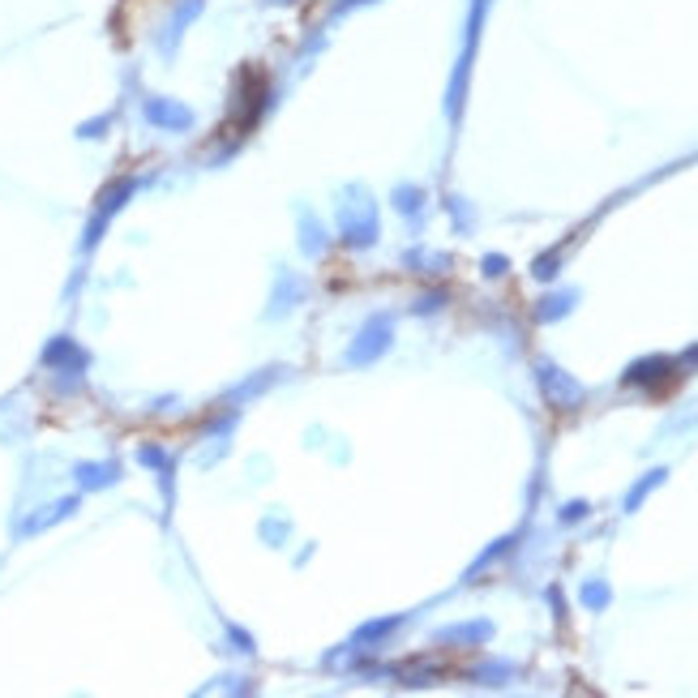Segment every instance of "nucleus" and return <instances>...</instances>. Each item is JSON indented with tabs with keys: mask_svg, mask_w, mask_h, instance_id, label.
<instances>
[{
	"mask_svg": "<svg viewBox=\"0 0 698 698\" xmlns=\"http://www.w3.org/2000/svg\"><path fill=\"white\" fill-rule=\"evenodd\" d=\"M146 116L150 120H159V125H189V112L185 108H168V103H150V108H146Z\"/></svg>",
	"mask_w": 698,
	"mask_h": 698,
	"instance_id": "f257e3e1",
	"label": "nucleus"
}]
</instances>
